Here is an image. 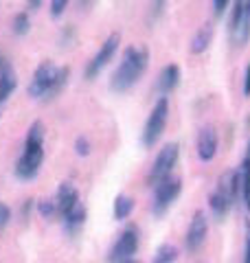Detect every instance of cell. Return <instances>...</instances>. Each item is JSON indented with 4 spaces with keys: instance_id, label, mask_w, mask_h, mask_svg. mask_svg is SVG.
<instances>
[{
    "instance_id": "6da1fadb",
    "label": "cell",
    "mask_w": 250,
    "mask_h": 263,
    "mask_svg": "<svg viewBox=\"0 0 250 263\" xmlns=\"http://www.w3.org/2000/svg\"><path fill=\"white\" fill-rule=\"evenodd\" d=\"M147 64H149L147 48H140V46L125 48L119 66L114 68L112 77H110V88L114 92H128V90L134 88L138 84V79L145 75Z\"/></svg>"
},
{
    "instance_id": "7a4b0ae2",
    "label": "cell",
    "mask_w": 250,
    "mask_h": 263,
    "mask_svg": "<svg viewBox=\"0 0 250 263\" xmlns=\"http://www.w3.org/2000/svg\"><path fill=\"white\" fill-rule=\"evenodd\" d=\"M68 77H70V70L66 68V66L57 68L51 60H46L38 66L35 72H33L31 84H29V95L33 99H42V101H53V99L60 97V92L66 88Z\"/></svg>"
},
{
    "instance_id": "3957f363",
    "label": "cell",
    "mask_w": 250,
    "mask_h": 263,
    "mask_svg": "<svg viewBox=\"0 0 250 263\" xmlns=\"http://www.w3.org/2000/svg\"><path fill=\"white\" fill-rule=\"evenodd\" d=\"M44 160V125L35 121L27 132V141H24V152L15 164V176L20 180H31L38 176V171Z\"/></svg>"
},
{
    "instance_id": "277c9868",
    "label": "cell",
    "mask_w": 250,
    "mask_h": 263,
    "mask_svg": "<svg viewBox=\"0 0 250 263\" xmlns=\"http://www.w3.org/2000/svg\"><path fill=\"white\" fill-rule=\"evenodd\" d=\"M167 121H169V99L160 97L154 103V108L149 112L145 127H143V145L145 147H154L158 141H160L163 132L167 127Z\"/></svg>"
},
{
    "instance_id": "5b68a950",
    "label": "cell",
    "mask_w": 250,
    "mask_h": 263,
    "mask_svg": "<svg viewBox=\"0 0 250 263\" xmlns=\"http://www.w3.org/2000/svg\"><path fill=\"white\" fill-rule=\"evenodd\" d=\"M178 158H180V145L178 143H167L163 149L158 152L152 169H149V176H147L149 184L156 186L158 182H163L165 178H169L173 167L178 164Z\"/></svg>"
},
{
    "instance_id": "8992f818",
    "label": "cell",
    "mask_w": 250,
    "mask_h": 263,
    "mask_svg": "<svg viewBox=\"0 0 250 263\" xmlns=\"http://www.w3.org/2000/svg\"><path fill=\"white\" fill-rule=\"evenodd\" d=\"M138 243H140L138 228L134 224L128 226V228H123V233L119 235V239L114 241L112 250H110V261L112 263H123V261L134 259V254L138 250Z\"/></svg>"
},
{
    "instance_id": "52a82bcc",
    "label": "cell",
    "mask_w": 250,
    "mask_h": 263,
    "mask_svg": "<svg viewBox=\"0 0 250 263\" xmlns=\"http://www.w3.org/2000/svg\"><path fill=\"white\" fill-rule=\"evenodd\" d=\"M119 44H121V35H119V33H112V35L105 37V42L101 44V48H99L97 55L86 66V79H95L97 75H101V70L114 60L116 51H119Z\"/></svg>"
},
{
    "instance_id": "ba28073f",
    "label": "cell",
    "mask_w": 250,
    "mask_h": 263,
    "mask_svg": "<svg viewBox=\"0 0 250 263\" xmlns=\"http://www.w3.org/2000/svg\"><path fill=\"white\" fill-rule=\"evenodd\" d=\"M180 191H182V180L180 178L169 176V178H165L163 182H158L154 186V204H152L156 215H163V213L178 200Z\"/></svg>"
},
{
    "instance_id": "9c48e42d",
    "label": "cell",
    "mask_w": 250,
    "mask_h": 263,
    "mask_svg": "<svg viewBox=\"0 0 250 263\" xmlns=\"http://www.w3.org/2000/svg\"><path fill=\"white\" fill-rule=\"evenodd\" d=\"M208 237V217L204 211H195L193 213V219L187 228V237H185V246L189 252H195L204 246Z\"/></svg>"
},
{
    "instance_id": "30bf717a",
    "label": "cell",
    "mask_w": 250,
    "mask_h": 263,
    "mask_svg": "<svg viewBox=\"0 0 250 263\" xmlns=\"http://www.w3.org/2000/svg\"><path fill=\"white\" fill-rule=\"evenodd\" d=\"M218 147H220V136L215 127L206 125L200 129L198 134V156L202 162H211L215 158V154H218Z\"/></svg>"
},
{
    "instance_id": "8fae6325",
    "label": "cell",
    "mask_w": 250,
    "mask_h": 263,
    "mask_svg": "<svg viewBox=\"0 0 250 263\" xmlns=\"http://www.w3.org/2000/svg\"><path fill=\"white\" fill-rule=\"evenodd\" d=\"M79 204V193L70 182H62L60 189H57V195H55V209H57V215L62 219L68 215V213Z\"/></svg>"
},
{
    "instance_id": "7c38bea8",
    "label": "cell",
    "mask_w": 250,
    "mask_h": 263,
    "mask_svg": "<svg viewBox=\"0 0 250 263\" xmlns=\"http://www.w3.org/2000/svg\"><path fill=\"white\" fill-rule=\"evenodd\" d=\"M178 84H180V68L176 64H169V66H165L160 70V75H158L156 90L160 92V97H167L178 88Z\"/></svg>"
},
{
    "instance_id": "4fadbf2b",
    "label": "cell",
    "mask_w": 250,
    "mask_h": 263,
    "mask_svg": "<svg viewBox=\"0 0 250 263\" xmlns=\"http://www.w3.org/2000/svg\"><path fill=\"white\" fill-rule=\"evenodd\" d=\"M213 35H215V29H213V24H211V22H206L204 27H200V31L193 35V40H191V53H193V55L204 53L206 48L211 46Z\"/></svg>"
},
{
    "instance_id": "5bb4252c",
    "label": "cell",
    "mask_w": 250,
    "mask_h": 263,
    "mask_svg": "<svg viewBox=\"0 0 250 263\" xmlns=\"http://www.w3.org/2000/svg\"><path fill=\"white\" fill-rule=\"evenodd\" d=\"M15 88H18V77H15V70L7 64L0 72V105L7 103V99L13 95Z\"/></svg>"
},
{
    "instance_id": "9a60e30c",
    "label": "cell",
    "mask_w": 250,
    "mask_h": 263,
    "mask_svg": "<svg viewBox=\"0 0 250 263\" xmlns=\"http://www.w3.org/2000/svg\"><path fill=\"white\" fill-rule=\"evenodd\" d=\"M83 224H86V209H83V204L79 202L77 206L64 217V226H66V233L68 235H77Z\"/></svg>"
},
{
    "instance_id": "2e32d148",
    "label": "cell",
    "mask_w": 250,
    "mask_h": 263,
    "mask_svg": "<svg viewBox=\"0 0 250 263\" xmlns=\"http://www.w3.org/2000/svg\"><path fill=\"white\" fill-rule=\"evenodd\" d=\"M134 197H130V195H116V200H114V219H128L132 215V211H134Z\"/></svg>"
},
{
    "instance_id": "e0dca14e",
    "label": "cell",
    "mask_w": 250,
    "mask_h": 263,
    "mask_svg": "<svg viewBox=\"0 0 250 263\" xmlns=\"http://www.w3.org/2000/svg\"><path fill=\"white\" fill-rule=\"evenodd\" d=\"M176 261H178V248L171 243H163L152 259V263H176Z\"/></svg>"
},
{
    "instance_id": "ac0fdd59",
    "label": "cell",
    "mask_w": 250,
    "mask_h": 263,
    "mask_svg": "<svg viewBox=\"0 0 250 263\" xmlns=\"http://www.w3.org/2000/svg\"><path fill=\"white\" fill-rule=\"evenodd\" d=\"M244 5L246 0H233V9H230V27L228 31L235 35L241 27V20H244Z\"/></svg>"
},
{
    "instance_id": "d6986e66",
    "label": "cell",
    "mask_w": 250,
    "mask_h": 263,
    "mask_svg": "<svg viewBox=\"0 0 250 263\" xmlns=\"http://www.w3.org/2000/svg\"><path fill=\"white\" fill-rule=\"evenodd\" d=\"M235 35L239 44H246L250 37V0H246V5H244V20H241V27Z\"/></svg>"
},
{
    "instance_id": "ffe728a7",
    "label": "cell",
    "mask_w": 250,
    "mask_h": 263,
    "mask_svg": "<svg viewBox=\"0 0 250 263\" xmlns=\"http://www.w3.org/2000/svg\"><path fill=\"white\" fill-rule=\"evenodd\" d=\"M29 29H31V18H29V13L20 11V13L13 18V33H15V35H27Z\"/></svg>"
},
{
    "instance_id": "44dd1931",
    "label": "cell",
    "mask_w": 250,
    "mask_h": 263,
    "mask_svg": "<svg viewBox=\"0 0 250 263\" xmlns=\"http://www.w3.org/2000/svg\"><path fill=\"white\" fill-rule=\"evenodd\" d=\"M38 211L42 217H53L57 215V209H55V200H42L38 204Z\"/></svg>"
},
{
    "instance_id": "7402d4cb",
    "label": "cell",
    "mask_w": 250,
    "mask_h": 263,
    "mask_svg": "<svg viewBox=\"0 0 250 263\" xmlns=\"http://www.w3.org/2000/svg\"><path fill=\"white\" fill-rule=\"evenodd\" d=\"M68 3H70V0H51V15H53V18H60V15H64Z\"/></svg>"
},
{
    "instance_id": "603a6c76",
    "label": "cell",
    "mask_w": 250,
    "mask_h": 263,
    "mask_svg": "<svg viewBox=\"0 0 250 263\" xmlns=\"http://www.w3.org/2000/svg\"><path fill=\"white\" fill-rule=\"evenodd\" d=\"M75 152H77L79 156H88L90 154V143L86 136H79L77 141H75Z\"/></svg>"
},
{
    "instance_id": "cb8c5ba5",
    "label": "cell",
    "mask_w": 250,
    "mask_h": 263,
    "mask_svg": "<svg viewBox=\"0 0 250 263\" xmlns=\"http://www.w3.org/2000/svg\"><path fill=\"white\" fill-rule=\"evenodd\" d=\"M11 221V209L5 202H0V230L7 228V224Z\"/></svg>"
},
{
    "instance_id": "d4e9b609",
    "label": "cell",
    "mask_w": 250,
    "mask_h": 263,
    "mask_svg": "<svg viewBox=\"0 0 250 263\" xmlns=\"http://www.w3.org/2000/svg\"><path fill=\"white\" fill-rule=\"evenodd\" d=\"M228 5H230V0H213V11H215V15H218V18H222V15L226 13Z\"/></svg>"
},
{
    "instance_id": "484cf974",
    "label": "cell",
    "mask_w": 250,
    "mask_h": 263,
    "mask_svg": "<svg viewBox=\"0 0 250 263\" xmlns=\"http://www.w3.org/2000/svg\"><path fill=\"white\" fill-rule=\"evenodd\" d=\"M241 92H244V97H250V64L246 66V70H244V79H241Z\"/></svg>"
},
{
    "instance_id": "4316f807",
    "label": "cell",
    "mask_w": 250,
    "mask_h": 263,
    "mask_svg": "<svg viewBox=\"0 0 250 263\" xmlns=\"http://www.w3.org/2000/svg\"><path fill=\"white\" fill-rule=\"evenodd\" d=\"M165 5H167V0H154V3H152V20H156L158 15L163 13Z\"/></svg>"
},
{
    "instance_id": "83f0119b",
    "label": "cell",
    "mask_w": 250,
    "mask_h": 263,
    "mask_svg": "<svg viewBox=\"0 0 250 263\" xmlns=\"http://www.w3.org/2000/svg\"><path fill=\"white\" fill-rule=\"evenodd\" d=\"M244 263H250V221L246 224V250H244Z\"/></svg>"
},
{
    "instance_id": "f1b7e54d",
    "label": "cell",
    "mask_w": 250,
    "mask_h": 263,
    "mask_svg": "<svg viewBox=\"0 0 250 263\" xmlns=\"http://www.w3.org/2000/svg\"><path fill=\"white\" fill-rule=\"evenodd\" d=\"M77 3H79V7H81V9H88V7L93 5L95 0H77Z\"/></svg>"
},
{
    "instance_id": "f546056e",
    "label": "cell",
    "mask_w": 250,
    "mask_h": 263,
    "mask_svg": "<svg viewBox=\"0 0 250 263\" xmlns=\"http://www.w3.org/2000/svg\"><path fill=\"white\" fill-rule=\"evenodd\" d=\"M29 7H31V9H40V7H42V0H29Z\"/></svg>"
},
{
    "instance_id": "4dcf8cb0",
    "label": "cell",
    "mask_w": 250,
    "mask_h": 263,
    "mask_svg": "<svg viewBox=\"0 0 250 263\" xmlns=\"http://www.w3.org/2000/svg\"><path fill=\"white\" fill-rule=\"evenodd\" d=\"M5 66H7V62L3 60V57H0V72H3V68H5Z\"/></svg>"
},
{
    "instance_id": "1f68e13d",
    "label": "cell",
    "mask_w": 250,
    "mask_h": 263,
    "mask_svg": "<svg viewBox=\"0 0 250 263\" xmlns=\"http://www.w3.org/2000/svg\"><path fill=\"white\" fill-rule=\"evenodd\" d=\"M123 263H140V261H134V259H130V261H123Z\"/></svg>"
}]
</instances>
